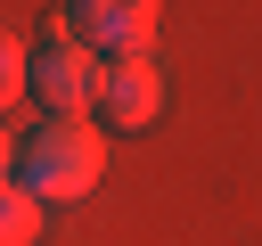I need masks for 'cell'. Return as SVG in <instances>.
Listing matches in <instances>:
<instances>
[{
  "label": "cell",
  "mask_w": 262,
  "mask_h": 246,
  "mask_svg": "<svg viewBox=\"0 0 262 246\" xmlns=\"http://www.w3.org/2000/svg\"><path fill=\"white\" fill-rule=\"evenodd\" d=\"M0 180H16V148H8V131H0Z\"/></svg>",
  "instance_id": "7"
},
{
  "label": "cell",
  "mask_w": 262,
  "mask_h": 246,
  "mask_svg": "<svg viewBox=\"0 0 262 246\" xmlns=\"http://www.w3.org/2000/svg\"><path fill=\"white\" fill-rule=\"evenodd\" d=\"M16 90H25V49H16L8 33H0V107H8Z\"/></svg>",
  "instance_id": "6"
},
{
  "label": "cell",
  "mask_w": 262,
  "mask_h": 246,
  "mask_svg": "<svg viewBox=\"0 0 262 246\" xmlns=\"http://www.w3.org/2000/svg\"><path fill=\"white\" fill-rule=\"evenodd\" d=\"M98 74H106V66L66 33V16L25 49V98H33L49 123H82V115L98 107Z\"/></svg>",
  "instance_id": "2"
},
{
  "label": "cell",
  "mask_w": 262,
  "mask_h": 246,
  "mask_svg": "<svg viewBox=\"0 0 262 246\" xmlns=\"http://www.w3.org/2000/svg\"><path fill=\"white\" fill-rule=\"evenodd\" d=\"M98 115H106L115 131H147V123L164 115V74H156L147 57H106V74H98Z\"/></svg>",
  "instance_id": "4"
},
{
  "label": "cell",
  "mask_w": 262,
  "mask_h": 246,
  "mask_svg": "<svg viewBox=\"0 0 262 246\" xmlns=\"http://www.w3.org/2000/svg\"><path fill=\"white\" fill-rule=\"evenodd\" d=\"M0 246H41V197L0 180Z\"/></svg>",
  "instance_id": "5"
},
{
  "label": "cell",
  "mask_w": 262,
  "mask_h": 246,
  "mask_svg": "<svg viewBox=\"0 0 262 246\" xmlns=\"http://www.w3.org/2000/svg\"><path fill=\"white\" fill-rule=\"evenodd\" d=\"M156 8H164V0H66V33H74L90 57H147Z\"/></svg>",
  "instance_id": "3"
},
{
  "label": "cell",
  "mask_w": 262,
  "mask_h": 246,
  "mask_svg": "<svg viewBox=\"0 0 262 246\" xmlns=\"http://www.w3.org/2000/svg\"><path fill=\"white\" fill-rule=\"evenodd\" d=\"M106 172V139L90 123H41L25 148H16V189H33L41 205H74L90 197Z\"/></svg>",
  "instance_id": "1"
}]
</instances>
